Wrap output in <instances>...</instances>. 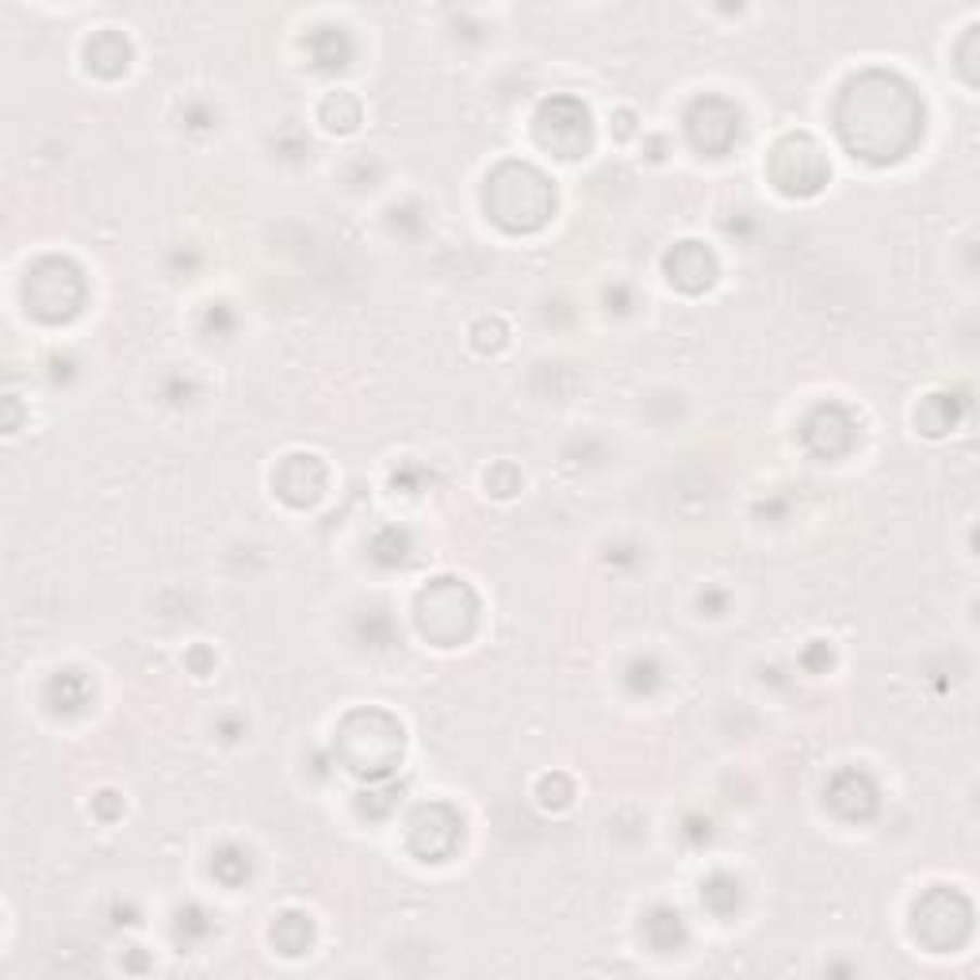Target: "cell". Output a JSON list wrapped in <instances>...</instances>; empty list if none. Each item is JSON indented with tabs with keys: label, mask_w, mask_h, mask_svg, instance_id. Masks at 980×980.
<instances>
[{
	"label": "cell",
	"mask_w": 980,
	"mask_h": 980,
	"mask_svg": "<svg viewBox=\"0 0 980 980\" xmlns=\"http://www.w3.org/2000/svg\"><path fill=\"white\" fill-rule=\"evenodd\" d=\"M536 138H540L544 150H556L559 157H575L571 142L578 147V154L586 150V138H590V115H586L583 104L575 100H551L548 107L536 119Z\"/></svg>",
	"instance_id": "cell-2"
},
{
	"label": "cell",
	"mask_w": 980,
	"mask_h": 980,
	"mask_svg": "<svg viewBox=\"0 0 980 980\" xmlns=\"http://www.w3.org/2000/svg\"><path fill=\"white\" fill-rule=\"evenodd\" d=\"M212 869L222 877V881H230V869H238V874H250V851H242V847H222L219 858L212 862Z\"/></svg>",
	"instance_id": "cell-17"
},
{
	"label": "cell",
	"mask_w": 980,
	"mask_h": 980,
	"mask_svg": "<svg viewBox=\"0 0 980 980\" xmlns=\"http://www.w3.org/2000/svg\"><path fill=\"white\" fill-rule=\"evenodd\" d=\"M180 130L195 135V130H219V107L212 100H188L180 104Z\"/></svg>",
	"instance_id": "cell-14"
},
{
	"label": "cell",
	"mask_w": 980,
	"mask_h": 980,
	"mask_svg": "<svg viewBox=\"0 0 980 980\" xmlns=\"http://www.w3.org/2000/svg\"><path fill=\"white\" fill-rule=\"evenodd\" d=\"M827 437H839V445L851 448L854 445V418L843 410V406H819L812 413L809 422H804V441H809L816 453H824V441Z\"/></svg>",
	"instance_id": "cell-6"
},
{
	"label": "cell",
	"mask_w": 980,
	"mask_h": 980,
	"mask_svg": "<svg viewBox=\"0 0 980 980\" xmlns=\"http://www.w3.org/2000/svg\"><path fill=\"white\" fill-rule=\"evenodd\" d=\"M697 606H701V616H724L731 609V598L721 586H705V590L697 594Z\"/></svg>",
	"instance_id": "cell-18"
},
{
	"label": "cell",
	"mask_w": 980,
	"mask_h": 980,
	"mask_svg": "<svg viewBox=\"0 0 980 980\" xmlns=\"http://www.w3.org/2000/svg\"><path fill=\"white\" fill-rule=\"evenodd\" d=\"M272 138H276V157H280V162H307L310 150H315L310 147V138L295 127H280Z\"/></svg>",
	"instance_id": "cell-16"
},
{
	"label": "cell",
	"mask_w": 980,
	"mask_h": 980,
	"mask_svg": "<svg viewBox=\"0 0 980 980\" xmlns=\"http://www.w3.org/2000/svg\"><path fill=\"white\" fill-rule=\"evenodd\" d=\"M601 307H606V315H636L640 310V295H636V288L628 284V280H613V284H606V292H601Z\"/></svg>",
	"instance_id": "cell-15"
},
{
	"label": "cell",
	"mask_w": 980,
	"mask_h": 980,
	"mask_svg": "<svg viewBox=\"0 0 980 980\" xmlns=\"http://www.w3.org/2000/svg\"><path fill=\"white\" fill-rule=\"evenodd\" d=\"M157 403L162 406H173V410H188V406H195L203 398V387L195 376L180 372V368H165L162 376H157Z\"/></svg>",
	"instance_id": "cell-9"
},
{
	"label": "cell",
	"mask_w": 980,
	"mask_h": 980,
	"mask_svg": "<svg viewBox=\"0 0 980 980\" xmlns=\"http://www.w3.org/2000/svg\"><path fill=\"white\" fill-rule=\"evenodd\" d=\"M609 460H613V448L598 433H578V437H571L563 445V468H578L583 475L609 468Z\"/></svg>",
	"instance_id": "cell-8"
},
{
	"label": "cell",
	"mask_w": 980,
	"mask_h": 980,
	"mask_svg": "<svg viewBox=\"0 0 980 980\" xmlns=\"http://www.w3.org/2000/svg\"><path fill=\"white\" fill-rule=\"evenodd\" d=\"M689 123H701V127L709 123V135L701 138L697 147L709 150L713 157L721 154V150H728L731 142L739 138V115H736V107L724 104V100H716V97L701 100V104L689 112Z\"/></svg>",
	"instance_id": "cell-4"
},
{
	"label": "cell",
	"mask_w": 980,
	"mask_h": 980,
	"mask_svg": "<svg viewBox=\"0 0 980 980\" xmlns=\"http://www.w3.org/2000/svg\"><path fill=\"white\" fill-rule=\"evenodd\" d=\"M387 227L395 238L403 242H413V238H422L430 230V207L418 200H403L395 207H387Z\"/></svg>",
	"instance_id": "cell-12"
},
{
	"label": "cell",
	"mask_w": 980,
	"mask_h": 980,
	"mask_svg": "<svg viewBox=\"0 0 980 980\" xmlns=\"http://www.w3.org/2000/svg\"><path fill=\"white\" fill-rule=\"evenodd\" d=\"M195 333L203 345H234L242 333V310L230 300H212L203 303L200 318H195Z\"/></svg>",
	"instance_id": "cell-5"
},
{
	"label": "cell",
	"mask_w": 980,
	"mask_h": 980,
	"mask_svg": "<svg viewBox=\"0 0 980 980\" xmlns=\"http://www.w3.org/2000/svg\"><path fill=\"white\" fill-rule=\"evenodd\" d=\"M173 934H177L180 946L195 950L215 934V919L212 912H203L200 904H184L177 907V919H173Z\"/></svg>",
	"instance_id": "cell-10"
},
{
	"label": "cell",
	"mask_w": 980,
	"mask_h": 980,
	"mask_svg": "<svg viewBox=\"0 0 980 980\" xmlns=\"http://www.w3.org/2000/svg\"><path fill=\"white\" fill-rule=\"evenodd\" d=\"M689 257H693V260H686V265H682V260H674V257L666 260V268H671V280H674V284L689 288V292H697V288L713 284L716 265H713V257H709V253H705V245H697V242H693V253H689Z\"/></svg>",
	"instance_id": "cell-13"
},
{
	"label": "cell",
	"mask_w": 980,
	"mask_h": 980,
	"mask_svg": "<svg viewBox=\"0 0 980 980\" xmlns=\"http://www.w3.org/2000/svg\"><path fill=\"white\" fill-rule=\"evenodd\" d=\"M486 203L495 207V219L510 230H533L551 215V188L529 165H502L486 180Z\"/></svg>",
	"instance_id": "cell-1"
},
{
	"label": "cell",
	"mask_w": 980,
	"mask_h": 980,
	"mask_svg": "<svg viewBox=\"0 0 980 980\" xmlns=\"http://www.w3.org/2000/svg\"><path fill=\"white\" fill-rule=\"evenodd\" d=\"M318 35L326 39V47L310 50L315 69H322V74H338V69H345V65L353 62V39H348L345 27H322Z\"/></svg>",
	"instance_id": "cell-11"
},
{
	"label": "cell",
	"mask_w": 980,
	"mask_h": 980,
	"mask_svg": "<svg viewBox=\"0 0 980 980\" xmlns=\"http://www.w3.org/2000/svg\"><path fill=\"white\" fill-rule=\"evenodd\" d=\"M207 265H212V253L200 242H173L162 257V272L173 284H195V280H203Z\"/></svg>",
	"instance_id": "cell-7"
},
{
	"label": "cell",
	"mask_w": 980,
	"mask_h": 980,
	"mask_svg": "<svg viewBox=\"0 0 980 980\" xmlns=\"http://www.w3.org/2000/svg\"><path fill=\"white\" fill-rule=\"evenodd\" d=\"M774 180L786 192H816L827 180L824 150L809 138H789L774 150Z\"/></svg>",
	"instance_id": "cell-3"
}]
</instances>
